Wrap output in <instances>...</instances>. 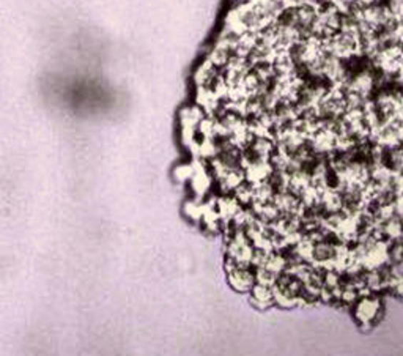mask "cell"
<instances>
[{
	"label": "cell",
	"mask_w": 403,
	"mask_h": 356,
	"mask_svg": "<svg viewBox=\"0 0 403 356\" xmlns=\"http://www.w3.org/2000/svg\"><path fill=\"white\" fill-rule=\"evenodd\" d=\"M382 300L377 293L361 295L353 305V315L356 322L362 327H372L382 315Z\"/></svg>",
	"instance_id": "cell-1"
},
{
	"label": "cell",
	"mask_w": 403,
	"mask_h": 356,
	"mask_svg": "<svg viewBox=\"0 0 403 356\" xmlns=\"http://www.w3.org/2000/svg\"><path fill=\"white\" fill-rule=\"evenodd\" d=\"M227 275H229V283L237 292H249L252 289L255 281V271L250 267H243V265L233 263L230 259H227Z\"/></svg>",
	"instance_id": "cell-2"
},
{
	"label": "cell",
	"mask_w": 403,
	"mask_h": 356,
	"mask_svg": "<svg viewBox=\"0 0 403 356\" xmlns=\"http://www.w3.org/2000/svg\"><path fill=\"white\" fill-rule=\"evenodd\" d=\"M250 300L258 309H268L270 306L276 305L275 297H272V289L270 285L255 283L252 289L249 290Z\"/></svg>",
	"instance_id": "cell-3"
},
{
	"label": "cell",
	"mask_w": 403,
	"mask_h": 356,
	"mask_svg": "<svg viewBox=\"0 0 403 356\" xmlns=\"http://www.w3.org/2000/svg\"><path fill=\"white\" fill-rule=\"evenodd\" d=\"M402 238H403V237H402ZM402 241H403V240H402Z\"/></svg>",
	"instance_id": "cell-4"
}]
</instances>
